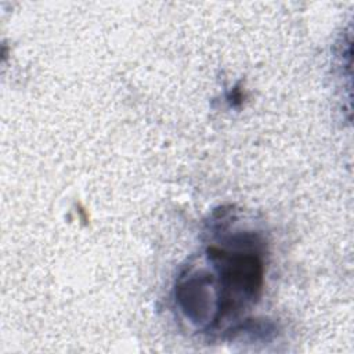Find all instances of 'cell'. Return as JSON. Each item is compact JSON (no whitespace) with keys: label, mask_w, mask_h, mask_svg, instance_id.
<instances>
[{"label":"cell","mask_w":354,"mask_h":354,"mask_svg":"<svg viewBox=\"0 0 354 354\" xmlns=\"http://www.w3.org/2000/svg\"><path fill=\"white\" fill-rule=\"evenodd\" d=\"M206 268H187L176 285V301L183 314L205 330H218L236 322L253 306L263 289V242L242 231L214 242L205 250Z\"/></svg>","instance_id":"cell-1"}]
</instances>
